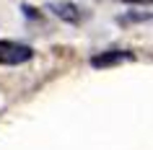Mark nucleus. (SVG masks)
<instances>
[{"label": "nucleus", "instance_id": "1", "mask_svg": "<svg viewBox=\"0 0 153 150\" xmlns=\"http://www.w3.org/2000/svg\"><path fill=\"white\" fill-rule=\"evenodd\" d=\"M34 57V49L24 41H13V39H0V65H24Z\"/></svg>", "mask_w": 153, "mask_h": 150}, {"label": "nucleus", "instance_id": "3", "mask_svg": "<svg viewBox=\"0 0 153 150\" xmlns=\"http://www.w3.org/2000/svg\"><path fill=\"white\" fill-rule=\"evenodd\" d=\"M122 60H132V55H130V52H120V49H112V52L96 55L91 60V65H94V67H109V65H117V62H122Z\"/></svg>", "mask_w": 153, "mask_h": 150}, {"label": "nucleus", "instance_id": "4", "mask_svg": "<svg viewBox=\"0 0 153 150\" xmlns=\"http://www.w3.org/2000/svg\"><path fill=\"white\" fill-rule=\"evenodd\" d=\"M122 3H135V5H143V3H145V5H148L151 0H122Z\"/></svg>", "mask_w": 153, "mask_h": 150}, {"label": "nucleus", "instance_id": "2", "mask_svg": "<svg viewBox=\"0 0 153 150\" xmlns=\"http://www.w3.org/2000/svg\"><path fill=\"white\" fill-rule=\"evenodd\" d=\"M49 8H52V13H55L57 18H62L68 24H78V21H81V8L73 5V3H52Z\"/></svg>", "mask_w": 153, "mask_h": 150}]
</instances>
